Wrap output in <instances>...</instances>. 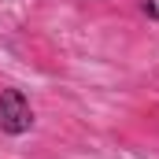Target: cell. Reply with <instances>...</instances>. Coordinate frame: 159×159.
Listing matches in <instances>:
<instances>
[{"label":"cell","instance_id":"2","mask_svg":"<svg viewBox=\"0 0 159 159\" xmlns=\"http://www.w3.org/2000/svg\"><path fill=\"white\" fill-rule=\"evenodd\" d=\"M137 7L148 22H159V0H137Z\"/></svg>","mask_w":159,"mask_h":159},{"label":"cell","instance_id":"1","mask_svg":"<svg viewBox=\"0 0 159 159\" xmlns=\"http://www.w3.org/2000/svg\"><path fill=\"white\" fill-rule=\"evenodd\" d=\"M34 104H30V96L22 93V89H0V133L4 137H26L30 129H34Z\"/></svg>","mask_w":159,"mask_h":159}]
</instances>
